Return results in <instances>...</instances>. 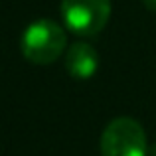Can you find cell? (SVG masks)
Here are the masks:
<instances>
[{
	"instance_id": "4",
	"label": "cell",
	"mask_w": 156,
	"mask_h": 156,
	"mask_svg": "<svg viewBox=\"0 0 156 156\" xmlns=\"http://www.w3.org/2000/svg\"><path fill=\"white\" fill-rule=\"evenodd\" d=\"M99 67V55L89 44L77 42L65 53V69L77 81H85L95 75Z\"/></svg>"
},
{
	"instance_id": "6",
	"label": "cell",
	"mask_w": 156,
	"mask_h": 156,
	"mask_svg": "<svg viewBox=\"0 0 156 156\" xmlns=\"http://www.w3.org/2000/svg\"><path fill=\"white\" fill-rule=\"evenodd\" d=\"M148 152H150V156H156V144H154V146H152V148H150V150H148Z\"/></svg>"
},
{
	"instance_id": "3",
	"label": "cell",
	"mask_w": 156,
	"mask_h": 156,
	"mask_svg": "<svg viewBox=\"0 0 156 156\" xmlns=\"http://www.w3.org/2000/svg\"><path fill=\"white\" fill-rule=\"evenodd\" d=\"M61 16L77 36H97L111 16V0H61Z\"/></svg>"
},
{
	"instance_id": "5",
	"label": "cell",
	"mask_w": 156,
	"mask_h": 156,
	"mask_svg": "<svg viewBox=\"0 0 156 156\" xmlns=\"http://www.w3.org/2000/svg\"><path fill=\"white\" fill-rule=\"evenodd\" d=\"M142 4H144L150 12H156V0H142Z\"/></svg>"
},
{
	"instance_id": "1",
	"label": "cell",
	"mask_w": 156,
	"mask_h": 156,
	"mask_svg": "<svg viewBox=\"0 0 156 156\" xmlns=\"http://www.w3.org/2000/svg\"><path fill=\"white\" fill-rule=\"evenodd\" d=\"M65 30L53 20L40 18L32 22L22 34V53L30 63L48 65L53 63L65 50Z\"/></svg>"
},
{
	"instance_id": "2",
	"label": "cell",
	"mask_w": 156,
	"mask_h": 156,
	"mask_svg": "<svg viewBox=\"0 0 156 156\" xmlns=\"http://www.w3.org/2000/svg\"><path fill=\"white\" fill-rule=\"evenodd\" d=\"M101 156H148L146 133L138 121L117 117L101 134Z\"/></svg>"
}]
</instances>
